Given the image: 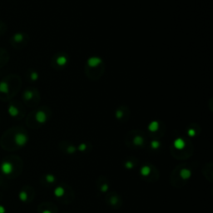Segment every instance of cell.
<instances>
[{"label":"cell","mask_w":213,"mask_h":213,"mask_svg":"<svg viewBox=\"0 0 213 213\" xmlns=\"http://www.w3.org/2000/svg\"><path fill=\"white\" fill-rule=\"evenodd\" d=\"M22 87V79L17 74H9L0 81V100L9 102L18 94Z\"/></svg>","instance_id":"obj_1"},{"label":"cell","mask_w":213,"mask_h":213,"mask_svg":"<svg viewBox=\"0 0 213 213\" xmlns=\"http://www.w3.org/2000/svg\"><path fill=\"white\" fill-rule=\"evenodd\" d=\"M22 98H23L24 104L29 108L37 107V105L39 104L41 100L39 91L37 88H33V87L26 88L23 92Z\"/></svg>","instance_id":"obj_2"},{"label":"cell","mask_w":213,"mask_h":213,"mask_svg":"<svg viewBox=\"0 0 213 213\" xmlns=\"http://www.w3.org/2000/svg\"><path fill=\"white\" fill-rule=\"evenodd\" d=\"M50 110L47 108V107H42L39 108L34 110L31 112L27 118V122L29 125L33 122H36L37 124H44L47 121V118L49 117Z\"/></svg>","instance_id":"obj_3"},{"label":"cell","mask_w":213,"mask_h":213,"mask_svg":"<svg viewBox=\"0 0 213 213\" xmlns=\"http://www.w3.org/2000/svg\"><path fill=\"white\" fill-rule=\"evenodd\" d=\"M30 40L28 34L24 32H17L12 35L9 39L12 47L16 50H21L27 46Z\"/></svg>","instance_id":"obj_4"},{"label":"cell","mask_w":213,"mask_h":213,"mask_svg":"<svg viewBox=\"0 0 213 213\" xmlns=\"http://www.w3.org/2000/svg\"><path fill=\"white\" fill-rule=\"evenodd\" d=\"M8 112L11 118L21 119L25 114L24 104L19 101H9L8 104Z\"/></svg>","instance_id":"obj_5"},{"label":"cell","mask_w":213,"mask_h":213,"mask_svg":"<svg viewBox=\"0 0 213 213\" xmlns=\"http://www.w3.org/2000/svg\"><path fill=\"white\" fill-rule=\"evenodd\" d=\"M105 65L104 63L96 66V67H88L86 68V74L88 76V78L92 80H97L101 78L103 73H104Z\"/></svg>","instance_id":"obj_6"},{"label":"cell","mask_w":213,"mask_h":213,"mask_svg":"<svg viewBox=\"0 0 213 213\" xmlns=\"http://www.w3.org/2000/svg\"><path fill=\"white\" fill-rule=\"evenodd\" d=\"M11 131L14 135V142L16 145L18 147H24L26 145L28 137L27 134L24 131H22V129L15 127L14 129H11Z\"/></svg>","instance_id":"obj_7"},{"label":"cell","mask_w":213,"mask_h":213,"mask_svg":"<svg viewBox=\"0 0 213 213\" xmlns=\"http://www.w3.org/2000/svg\"><path fill=\"white\" fill-rule=\"evenodd\" d=\"M68 56L63 53H58L54 55L52 58V65L54 68H62L65 67L68 63Z\"/></svg>","instance_id":"obj_8"},{"label":"cell","mask_w":213,"mask_h":213,"mask_svg":"<svg viewBox=\"0 0 213 213\" xmlns=\"http://www.w3.org/2000/svg\"><path fill=\"white\" fill-rule=\"evenodd\" d=\"M9 58L10 56L8 52L5 48L0 47V69L7 64L9 61Z\"/></svg>","instance_id":"obj_9"},{"label":"cell","mask_w":213,"mask_h":213,"mask_svg":"<svg viewBox=\"0 0 213 213\" xmlns=\"http://www.w3.org/2000/svg\"><path fill=\"white\" fill-rule=\"evenodd\" d=\"M26 78L29 82H36L39 78L37 72H36L34 69H28L25 73Z\"/></svg>","instance_id":"obj_10"},{"label":"cell","mask_w":213,"mask_h":213,"mask_svg":"<svg viewBox=\"0 0 213 213\" xmlns=\"http://www.w3.org/2000/svg\"><path fill=\"white\" fill-rule=\"evenodd\" d=\"M1 169H2V172L4 173V174H10L13 171V165L11 164L10 163H8V162H5L2 164V166H1Z\"/></svg>","instance_id":"obj_11"},{"label":"cell","mask_w":213,"mask_h":213,"mask_svg":"<svg viewBox=\"0 0 213 213\" xmlns=\"http://www.w3.org/2000/svg\"><path fill=\"white\" fill-rule=\"evenodd\" d=\"M173 146L176 149L178 150H182L185 148V146H186V142L182 138H177L176 139L174 142H173Z\"/></svg>","instance_id":"obj_12"},{"label":"cell","mask_w":213,"mask_h":213,"mask_svg":"<svg viewBox=\"0 0 213 213\" xmlns=\"http://www.w3.org/2000/svg\"><path fill=\"white\" fill-rule=\"evenodd\" d=\"M180 176L184 180L189 179L191 176H192V172L190 170L186 169V168H183L182 169V171L180 172Z\"/></svg>","instance_id":"obj_13"},{"label":"cell","mask_w":213,"mask_h":213,"mask_svg":"<svg viewBox=\"0 0 213 213\" xmlns=\"http://www.w3.org/2000/svg\"><path fill=\"white\" fill-rule=\"evenodd\" d=\"M127 111V108H122V107H121V108H119L117 111H116V118L118 119H122L123 118H124V116H125V112Z\"/></svg>","instance_id":"obj_14"},{"label":"cell","mask_w":213,"mask_h":213,"mask_svg":"<svg viewBox=\"0 0 213 213\" xmlns=\"http://www.w3.org/2000/svg\"><path fill=\"white\" fill-rule=\"evenodd\" d=\"M133 143L136 146H142L144 143V138L142 137V136H136L135 137L133 138Z\"/></svg>","instance_id":"obj_15"},{"label":"cell","mask_w":213,"mask_h":213,"mask_svg":"<svg viewBox=\"0 0 213 213\" xmlns=\"http://www.w3.org/2000/svg\"><path fill=\"white\" fill-rule=\"evenodd\" d=\"M159 128V123L157 122H152L150 125L148 126V129L150 132H157Z\"/></svg>","instance_id":"obj_16"},{"label":"cell","mask_w":213,"mask_h":213,"mask_svg":"<svg viewBox=\"0 0 213 213\" xmlns=\"http://www.w3.org/2000/svg\"><path fill=\"white\" fill-rule=\"evenodd\" d=\"M140 173H141V175H142L143 176H148L149 174H150V173H151V168H150L148 166H142V168H141Z\"/></svg>","instance_id":"obj_17"},{"label":"cell","mask_w":213,"mask_h":213,"mask_svg":"<svg viewBox=\"0 0 213 213\" xmlns=\"http://www.w3.org/2000/svg\"><path fill=\"white\" fill-rule=\"evenodd\" d=\"M64 193H65L64 189H63L62 186H58V187H57V188L54 190V195L56 196H58V197H61V196H63V195H64Z\"/></svg>","instance_id":"obj_18"},{"label":"cell","mask_w":213,"mask_h":213,"mask_svg":"<svg viewBox=\"0 0 213 213\" xmlns=\"http://www.w3.org/2000/svg\"><path fill=\"white\" fill-rule=\"evenodd\" d=\"M6 32H7V24L0 20V36L5 34Z\"/></svg>","instance_id":"obj_19"},{"label":"cell","mask_w":213,"mask_h":213,"mask_svg":"<svg viewBox=\"0 0 213 213\" xmlns=\"http://www.w3.org/2000/svg\"><path fill=\"white\" fill-rule=\"evenodd\" d=\"M151 146H152V147L153 149H157L160 147V142H157V141H152Z\"/></svg>","instance_id":"obj_20"},{"label":"cell","mask_w":213,"mask_h":213,"mask_svg":"<svg viewBox=\"0 0 213 213\" xmlns=\"http://www.w3.org/2000/svg\"><path fill=\"white\" fill-rule=\"evenodd\" d=\"M46 180H47V182H48L52 183L55 181V177L53 175H47L46 176Z\"/></svg>","instance_id":"obj_21"},{"label":"cell","mask_w":213,"mask_h":213,"mask_svg":"<svg viewBox=\"0 0 213 213\" xmlns=\"http://www.w3.org/2000/svg\"><path fill=\"white\" fill-rule=\"evenodd\" d=\"M187 133H188V135H189L190 137H194V136L196 135V132H195L194 129H189Z\"/></svg>","instance_id":"obj_22"},{"label":"cell","mask_w":213,"mask_h":213,"mask_svg":"<svg viewBox=\"0 0 213 213\" xmlns=\"http://www.w3.org/2000/svg\"><path fill=\"white\" fill-rule=\"evenodd\" d=\"M19 196H20V198L22 201H26V199H27V194H26L25 192H21Z\"/></svg>","instance_id":"obj_23"},{"label":"cell","mask_w":213,"mask_h":213,"mask_svg":"<svg viewBox=\"0 0 213 213\" xmlns=\"http://www.w3.org/2000/svg\"><path fill=\"white\" fill-rule=\"evenodd\" d=\"M108 185H107V184H104V185H102V186L101 187L102 192H107V191H108Z\"/></svg>","instance_id":"obj_24"},{"label":"cell","mask_w":213,"mask_h":213,"mask_svg":"<svg viewBox=\"0 0 213 213\" xmlns=\"http://www.w3.org/2000/svg\"><path fill=\"white\" fill-rule=\"evenodd\" d=\"M125 166H126V168L131 169V168H132V167H133V164H132V163H130V162H127V163H126Z\"/></svg>","instance_id":"obj_25"},{"label":"cell","mask_w":213,"mask_h":213,"mask_svg":"<svg viewBox=\"0 0 213 213\" xmlns=\"http://www.w3.org/2000/svg\"><path fill=\"white\" fill-rule=\"evenodd\" d=\"M75 147H73V146H70L68 148V152H69V153H73V152H75Z\"/></svg>","instance_id":"obj_26"},{"label":"cell","mask_w":213,"mask_h":213,"mask_svg":"<svg viewBox=\"0 0 213 213\" xmlns=\"http://www.w3.org/2000/svg\"><path fill=\"white\" fill-rule=\"evenodd\" d=\"M78 149H79L80 151H84L85 149H86V145H85V144H81V145L79 146Z\"/></svg>","instance_id":"obj_27"},{"label":"cell","mask_w":213,"mask_h":213,"mask_svg":"<svg viewBox=\"0 0 213 213\" xmlns=\"http://www.w3.org/2000/svg\"><path fill=\"white\" fill-rule=\"evenodd\" d=\"M5 212V209L3 206H0V213H4Z\"/></svg>","instance_id":"obj_28"},{"label":"cell","mask_w":213,"mask_h":213,"mask_svg":"<svg viewBox=\"0 0 213 213\" xmlns=\"http://www.w3.org/2000/svg\"><path fill=\"white\" fill-rule=\"evenodd\" d=\"M118 202V199L116 198V197H113V198H112V204H116V202Z\"/></svg>","instance_id":"obj_29"},{"label":"cell","mask_w":213,"mask_h":213,"mask_svg":"<svg viewBox=\"0 0 213 213\" xmlns=\"http://www.w3.org/2000/svg\"><path fill=\"white\" fill-rule=\"evenodd\" d=\"M43 213H52V212H51L50 211H48V210H46V211H44Z\"/></svg>","instance_id":"obj_30"}]
</instances>
